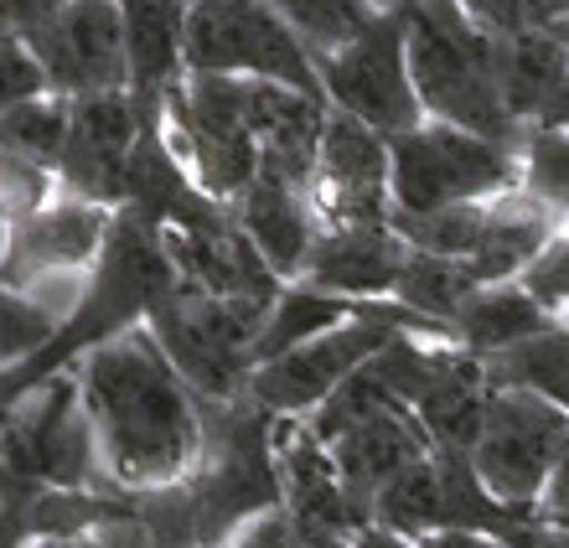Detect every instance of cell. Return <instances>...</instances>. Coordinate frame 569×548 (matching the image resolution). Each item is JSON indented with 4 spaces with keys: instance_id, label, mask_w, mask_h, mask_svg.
Listing matches in <instances>:
<instances>
[{
    "instance_id": "4fadbf2b",
    "label": "cell",
    "mask_w": 569,
    "mask_h": 548,
    "mask_svg": "<svg viewBox=\"0 0 569 548\" xmlns=\"http://www.w3.org/2000/svg\"><path fill=\"white\" fill-rule=\"evenodd\" d=\"M109 212L73 197V202H52L37 218L6 228V249H0V285L27 296L47 280H83V269L99 265L109 238Z\"/></svg>"
},
{
    "instance_id": "484cf974",
    "label": "cell",
    "mask_w": 569,
    "mask_h": 548,
    "mask_svg": "<svg viewBox=\"0 0 569 548\" xmlns=\"http://www.w3.org/2000/svg\"><path fill=\"white\" fill-rule=\"evenodd\" d=\"M62 146H68V99H27L11 114H0V156L31 161L42 171H58Z\"/></svg>"
},
{
    "instance_id": "30bf717a",
    "label": "cell",
    "mask_w": 569,
    "mask_h": 548,
    "mask_svg": "<svg viewBox=\"0 0 569 548\" xmlns=\"http://www.w3.org/2000/svg\"><path fill=\"white\" fill-rule=\"evenodd\" d=\"M254 78H192L166 104H177L181 134L192 146L197 187L212 202H239L259 177L254 109H249Z\"/></svg>"
},
{
    "instance_id": "4316f807",
    "label": "cell",
    "mask_w": 569,
    "mask_h": 548,
    "mask_svg": "<svg viewBox=\"0 0 569 548\" xmlns=\"http://www.w3.org/2000/svg\"><path fill=\"white\" fill-rule=\"evenodd\" d=\"M518 166H523V192L533 197L543 212L569 218V130L533 124Z\"/></svg>"
},
{
    "instance_id": "8992f818",
    "label": "cell",
    "mask_w": 569,
    "mask_h": 548,
    "mask_svg": "<svg viewBox=\"0 0 569 548\" xmlns=\"http://www.w3.org/2000/svg\"><path fill=\"white\" fill-rule=\"evenodd\" d=\"M181 68L192 78H259V83L327 99L316 58L259 0H192Z\"/></svg>"
},
{
    "instance_id": "7a4b0ae2",
    "label": "cell",
    "mask_w": 569,
    "mask_h": 548,
    "mask_svg": "<svg viewBox=\"0 0 569 548\" xmlns=\"http://www.w3.org/2000/svg\"><path fill=\"white\" fill-rule=\"evenodd\" d=\"M399 11L409 31V78H415L425 119L497 140L523 156L528 130L508 114L502 89H497L502 37L471 21L461 0H405Z\"/></svg>"
},
{
    "instance_id": "4dcf8cb0",
    "label": "cell",
    "mask_w": 569,
    "mask_h": 548,
    "mask_svg": "<svg viewBox=\"0 0 569 548\" xmlns=\"http://www.w3.org/2000/svg\"><path fill=\"white\" fill-rule=\"evenodd\" d=\"M47 93V78L31 58V47L21 37H6L0 31V114H11L16 104H27V99H42Z\"/></svg>"
},
{
    "instance_id": "836d02e7",
    "label": "cell",
    "mask_w": 569,
    "mask_h": 548,
    "mask_svg": "<svg viewBox=\"0 0 569 548\" xmlns=\"http://www.w3.org/2000/svg\"><path fill=\"white\" fill-rule=\"evenodd\" d=\"M508 548H569V528L543 522V518H528L508 534Z\"/></svg>"
},
{
    "instance_id": "83f0119b",
    "label": "cell",
    "mask_w": 569,
    "mask_h": 548,
    "mask_svg": "<svg viewBox=\"0 0 569 548\" xmlns=\"http://www.w3.org/2000/svg\"><path fill=\"white\" fill-rule=\"evenodd\" d=\"M58 316H47L37 300L16 296V290H6L0 285V372L16 368V362H27V357H37L47 347V341L58 337Z\"/></svg>"
},
{
    "instance_id": "44dd1931",
    "label": "cell",
    "mask_w": 569,
    "mask_h": 548,
    "mask_svg": "<svg viewBox=\"0 0 569 548\" xmlns=\"http://www.w3.org/2000/svg\"><path fill=\"white\" fill-rule=\"evenodd\" d=\"M368 306H378V300H347V296L311 290V285H290V290H280V300L270 306V316H264V327L254 337V368L347 327V321H358Z\"/></svg>"
},
{
    "instance_id": "7402d4cb",
    "label": "cell",
    "mask_w": 569,
    "mask_h": 548,
    "mask_svg": "<svg viewBox=\"0 0 569 548\" xmlns=\"http://www.w3.org/2000/svg\"><path fill=\"white\" fill-rule=\"evenodd\" d=\"M481 372L492 388H523L569 415V321H555L549 331L518 341L508 352L481 357Z\"/></svg>"
},
{
    "instance_id": "8fae6325",
    "label": "cell",
    "mask_w": 569,
    "mask_h": 548,
    "mask_svg": "<svg viewBox=\"0 0 569 548\" xmlns=\"http://www.w3.org/2000/svg\"><path fill=\"white\" fill-rule=\"evenodd\" d=\"M311 208L321 233L327 228H389V140L331 109L327 130H321V150H316Z\"/></svg>"
},
{
    "instance_id": "ac0fdd59",
    "label": "cell",
    "mask_w": 569,
    "mask_h": 548,
    "mask_svg": "<svg viewBox=\"0 0 569 548\" xmlns=\"http://www.w3.org/2000/svg\"><path fill=\"white\" fill-rule=\"evenodd\" d=\"M233 222H239L243 238L254 243L259 259L270 265L274 280H296L300 285L306 265H311L316 238H321L311 192H296V187H284V181L254 177L249 181V192L239 197Z\"/></svg>"
},
{
    "instance_id": "277c9868",
    "label": "cell",
    "mask_w": 569,
    "mask_h": 548,
    "mask_svg": "<svg viewBox=\"0 0 569 548\" xmlns=\"http://www.w3.org/2000/svg\"><path fill=\"white\" fill-rule=\"evenodd\" d=\"M518 187H523L518 150L497 146V140L450 130V124H435V119L389 140L393 218H435V212L508 197Z\"/></svg>"
},
{
    "instance_id": "e575fe53",
    "label": "cell",
    "mask_w": 569,
    "mask_h": 548,
    "mask_svg": "<svg viewBox=\"0 0 569 548\" xmlns=\"http://www.w3.org/2000/svg\"><path fill=\"white\" fill-rule=\"evenodd\" d=\"M415 548H508V538H497V534H466V528H446V534L420 538Z\"/></svg>"
},
{
    "instance_id": "6da1fadb",
    "label": "cell",
    "mask_w": 569,
    "mask_h": 548,
    "mask_svg": "<svg viewBox=\"0 0 569 548\" xmlns=\"http://www.w3.org/2000/svg\"><path fill=\"white\" fill-rule=\"evenodd\" d=\"M78 388L114 491H161L197 471L202 409L150 331L93 347L78 362Z\"/></svg>"
},
{
    "instance_id": "d6986e66",
    "label": "cell",
    "mask_w": 569,
    "mask_h": 548,
    "mask_svg": "<svg viewBox=\"0 0 569 548\" xmlns=\"http://www.w3.org/2000/svg\"><path fill=\"white\" fill-rule=\"evenodd\" d=\"M565 83H569V52L555 31L523 27L497 42V89H502V104L523 130L543 124V114L555 109Z\"/></svg>"
},
{
    "instance_id": "603a6c76",
    "label": "cell",
    "mask_w": 569,
    "mask_h": 548,
    "mask_svg": "<svg viewBox=\"0 0 569 548\" xmlns=\"http://www.w3.org/2000/svg\"><path fill=\"white\" fill-rule=\"evenodd\" d=\"M368 518L378 528H389L399 538H430L440 534V518H446V491H440V460L425 456L415 460L409 471H399L389 487H378L373 507H368Z\"/></svg>"
},
{
    "instance_id": "d590c367",
    "label": "cell",
    "mask_w": 569,
    "mask_h": 548,
    "mask_svg": "<svg viewBox=\"0 0 569 548\" xmlns=\"http://www.w3.org/2000/svg\"><path fill=\"white\" fill-rule=\"evenodd\" d=\"M352 548H415V538H399V534H389V528L368 522V528L352 534Z\"/></svg>"
},
{
    "instance_id": "5b68a950",
    "label": "cell",
    "mask_w": 569,
    "mask_h": 548,
    "mask_svg": "<svg viewBox=\"0 0 569 548\" xmlns=\"http://www.w3.org/2000/svg\"><path fill=\"white\" fill-rule=\"evenodd\" d=\"M104 471L78 372L31 388L0 425V487L89 491Z\"/></svg>"
},
{
    "instance_id": "1f68e13d",
    "label": "cell",
    "mask_w": 569,
    "mask_h": 548,
    "mask_svg": "<svg viewBox=\"0 0 569 548\" xmlns=\"http://www.w3.org/2000/svg\"><path fill=\"white\" fill-rule=\"evenodd\" d=\"M62 6H68V0H0V31L27 42V37H37V31L62 11Z\"/></svg>"
},
{
    "instance_id": "7c38bea8",
    "label": "cell",
    "mask_w": 569,
    "mask_h": 548,
    "mask_svg": "<svg viewBox=\"0 0 569 548\" xmlns=\"http://www.w3.org/2000/svg\"><path fill=\"white\" fill-rule=\"evenodd\" d=\"M27 47L58 99L130 89V58H124V27L114 0H68L37 37H27Z\"/></svg>"
},
{
    "instance_id": "5bb4252c",
    "label": "cell",
    "mask_w": 569,
    "mask_h": 548,
    "mask_svg": "<svg viewBox=\"0 0 569 548\" xmlns=\"http://www.w3.org/2000/svg\"><path fill=\"white\" fill-rule=\"evenodd\" d=\"M140 124L146 119H140L130 89L68 99V146L58 161L62 181L93 208L124 202V161L140 140Z\"/></svg>"
},
{
    "instance_id": "ab89813d",
    "label": "cell",
    "mask_w": 569,
    "mask_h": 548,
    "mask_svg": "<svg viewBox=\"0 0 569 548\" xmlns=\"http://www.w3.org/2000/svg\"><path fill=\"white\" fill-rule=\"evenodd\" d=\"M555 37L565 42V52H569V21H565V27H555Z\"/></svg>"
},
{
    "instance_id": "3957f363",
    "label": "cell",
    "mask_w": 569,
    "mask_h": 548,
    "mask_svg": "<svg viewBox=\"0 0 569 548\" xmlns=\"http://www.w3.org/2000/svg\"><path fill=\"white\" fill-rule=\"evenodd\" d=\"M270 306L274 300H218L177 280V290L156 300V311L146 316V331L197 403H233L249 393L254 337Z\"/></svg>"
},
{
    "instance_id": "d4e9b609",
    "label": "cell",
    "mask_w": 569,
    "mask_h": 548,
    "mask_svg": "<svg viewBox=\"0 0 569 548\" xmlns=\"http://www.w3.org/2000/svg\"><path fill=\"white\" fill-rule=\"evenodd\" d=\"M259 6L270 16H280L316 62L342 52L347 42H358L362 31L378 21V11L368 0H259Z\"/></svg>"
},
{
    "instance_id": "f35d334b",
    "label": "cell",
    "mask_w": 569,
    "mask_h": 548,
    "mask_svg": "<svg viewBox=\"0 0 569 548\" xmlns=\"http://www.w3.org/2000/svg\"><path fill=\"white\" fill-rule=\"evenodd\" d=\"M368 6H373L378 16H389V11H399V6H405V0H368Z\"/></svg>"
},
{
    "instance_id": "f1b7e54d",
    "label": "cell",
    "mask_w": 569,
    "mask_h": 548,
    "mask_svg": "<svg viewBox=\"0 0 569 548\" xmlns=\"http://www.w3.org/2000/svg\"><path fill=\"white\" fill-rule=\"evenodd\" d=\"M518 285H523V296L533 300V306H543L555 321H569V228H559V233L543 243L539 259L518 275Z\"/></svg>"
},
{
    "instance_id": "9c48e42d",
    "label": "cell",
    "mask_w": 569,
    "mask_h": 548,
    "mask_svg": "<svg viewBox=\"0 0 569 548\" xmlns=\"http://www.w3.org/2000/svg\"><path fill=\"white\" fill-rule=\"evenodd\" d=\"M316 73H321V93L331 99L337 114L358 119V124L378 130L383 140L425 124L420 93H415V78H409L405 11L378 16L358 42H347L342 52L316 62Z\"/></svg>"
},
{
    "instance_id": "8d00e7d4",
    "label": "cell",
    "mask_w": 569,
    "mask_h": 548,
    "mask_svg": "<svg viewBox=\"0 0 569 548\" xmlns=\"http://www.w3.org/2000/svg\"><path fill=\"white\" fill-rule=\"evenodd\" d=\"M543 124H549V130H569V83H565V89H559L555 109L543 114Z\"/></svg>"
},
{
    "instance_id": "cb8c5ba5",
    "label": "cell",
    "mask_w": 569,
    "mask_h": 548,
    "mask_svg": "<svg viewBox=\"0 0 569 548\" xmlns=\"http://www.w3.org/2000/svg\"><path fill=\"white\" fill-rule=\"evenodd\" d=\"M477 296V280L466 275L456 259H440V253H409L405 275H399V290H393V300L405 306V311L425 316L430 327H440L450 337V327H456V316L466 311V300Z\"/></svg>"
},
{
    "instance_id": "52a82bcc",
    "label": "cell",
    "mask_w": 569,
    "mask_h": 548,
    "mask_svg": "<svg viewBox=\"0 0 569 548\" xmlns=\"http://www.w3.org/2000/svg\"><path fill=\"white\" fill-rule=\"evenodd\" d=\"M420 331H440V327H430L425 316L405 311L399 300L368 306L358 321H347V327L327 331V337H316V341H306V347H296V352H284V357H274V362H264V368H254L249 399L274 419L316 415V409L358 368H368L393 337H420ZM440 337H446V331H440Z\"/></svg>"
},
{
    "instance_id": "74e56055",
    "label": "cell",
    "mask_w": 569,
    "mask_h": 548,
    "mask_svg": "<svg viewBox=\"0 0 569 548\" xmlns=\"http://www.w3.org/2000/svg\"><path fill=\"white\" fill-rule=\"evenodd\" d=\"M31 548H93V538H58V544H31Z\"/></svg>"
},
{
    "instance_id": "f546056e",
    "label": "cell",
    "mask_w": 569,
    "mask_h": 548,
    "mask_svg": "<svg viewBox=\"0 0 569 548\" xmlns=\"http://www.w3.org/2000/svg\"><path fill=\"white\" fill-rule=\"evenodd\" d=\"M47 192H52V171L16 161V156H0V222L6 228L37 218L47 208Z\"/></svg>"
},
{
    "instance_id": "9a60e30c",
    "label": "cell",
    "mask_w": 569,
    "mask_h": 548,
    "mask_svg": "<svg viewBox=\"0 0 569 548\" xmlns=\"http://www.w3.org/2000/svg\"><path fill=\"white\" fill-rule=\"evenodd\" d=\"M327 450H331L337 476H342L347 497H352V507H358L362 518H368V507H373L378 487H389L393 476L409 471L415 460L435 456V445H430V435H425V425L415 419V409H405V403L368 415L362 425H352L347 435H337ZM368 522H373V518H368Z\"/></svg>"
},
{
    "instance_id": "e0dca14e",
    "label": "cell",
    "mask_w": 569,
    "mask_h": 548,
    "mask_svg": "<svg viewBox=\"0 0 569 548\" xmlns=\"http://www.w3.org/2000/svg\"><path fill=\"white\" fill-rule=\"evenodd\" d=\"M114 6L124 27V58H130V99L146 124H161L166 99L177 93L192 0H114Z\"/></svg>"
},
{
    "instance_id": "ffe728a7",
    "label": "cell",
    "mask_w": 569,
    "mask_h": 548,
    "mask_svg": "<svg viewBox=\"0 0 569 548\" xmlns=\"http://www.w3.org/2000/svg\"><path fill=\"white\" fill-rule=\"evenodd\" d=\"M549 327H555V316L543 311V306H533V300L523 296V285L512 280V285L477 290V296L466 300V311L456 316V327H450V341L471 357H497Z\"/></svg>"
},
{
    "instance_id": "d6a6232c",
    "label": "cell",
    "mask_w": 569,
    "mask_h": 548,
    "mask_svg": "<svg viewBox=\"0 0 569 548\" xmlns=\"http://www.w3.org/2000/svg\"><path fill=\"white\" fill-rule=\"evenodd\" d=\"M539 518L569 528V440H565V456H559L555 476H549V491H543V502H539Z\"/></svg>"
},
{
    "instance_id": "ba28073f",
    "label": "cell",
    "mask_w": 569,
    "mask_h": 548,
    "mask_svg": "<svg viewBox=\"0 0 569 548\" xmlns=\"http://www.w3.org/2000/svg\"><path fill=\"white\" fill-rule=\"evenodd\" d=\"M565 409L533 399L523 388H492L477 445H471V471L492 491V502H502L518 518H539V502L549 491L559 456H565Z\"/></svg>"
},
{
    "instance_id": "2e32d148",
    "label": "cell",
    "mask_w": 569,
    "mask_h": 548,
    "mask_svg": "<svg viewBox=\"0 0 569 548\" xmlns=\"http://www.w3.org/2000/svg\"><path fill=\"white\" fill-rule=\"evenodd\" d=\"M409 243L389 228H327L316 238L311 265L300 275V285L327 290V296H347V300H393L399 275L409 265Z\"/></svg>"
}]
</instances>
